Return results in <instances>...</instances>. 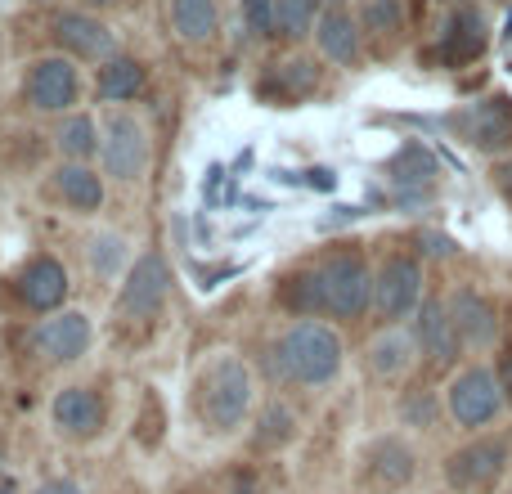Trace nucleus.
Here are the masks:
<instances>
[{
  "instance_id": "f257e3e1",
  "label": "nucleus",
  "mask_w": 512,
  "mask_h": 494,
  "mask_svg": "<svg viewBox=\"0 0 512 494\" xmlns=\"http://www.w3.org/2000/svg\"><path fill=\"white\" fill-rule=\"evenodd\" d=\"M369 297H373L369 265H364V256H355V252L328 256L324 265L297 274V279L283 288V301H288L292 310H301V315H315L319 310V315H337V319L364 315Z\"/></svg>"
},
{
  "instance_id": "f03ea898",
  "label": "nucleus",
  "mask_w": 512,
  "mask_h": 494,
  "mask_svg": "<svg viewBox=\"0 0 512 494\" xmlns=\"http://www.w3.org/2000/svg\"><path fill=\"white\" fill-rule=\"evenodd\" d=\"M274 373L288 382H301V387H324V382L337 378L342 369V342H337L333 328L315 324V319H301L274 346Z\"/></svg>"
},
{
  "instance_id": "7ed1b4c3",
  "label": "nucleus",
  "mask_w": 512,
  "mask_h": 494,
  "mask_svg": "<svg viewBox=\"0 0 512 494\" xmlns=\"http://www.w3.org/2000/svg\"><path fill=\"white\" fill-rule=\"evenodd\" d=\"M194 409L212 432H230V427H239L243 414L252 409V373L243 369L234 355L212 360L203 373H198Z\"/></svg>"
},
{
  "instance_id": "20e7f679",
  "label": "nucleus",
  "mask_w": 512,
  "mask_h": 494,
  "mask_svg": "<svg viewBox=\"0 0 512 494\" xmlns=\"http://www.w3.org/2000/svg\"><path fill=\"white\" fill-rule=\"evenodd\" d=\"M504 405V387L490 369H463L450 382V414L463 427H486Z\"/></svg>"
},
{
  "instance_id": "39448f33",
  "label": "nucleus",
  "mask_w": 512,
  "mask_h": 494,
  "mask_svg": "<svg viewBox=\"0 0 512 494\" xmlns=\"http://www.w3.org/2000/svg\"><path fill=\"white\" fill-rule=\"evenodd\" d=\"M504 468H508V445L504 441H472V445H463L459 454H450L445 477H450L454 490L486 494L499 477H504Z\"/></svg>"
},
{
  "instance_id": "423d86ee",
  "label": "nucleus",
  "mask_w": 512,
  "mask_h": 494,
  "mask_svg": "<svg viewBox=\"0 0 512 494\" xmlns=\"http://www.w3.org/2000/svg\"><path fill=\"white\" fill-rule=\"evenodd\" d=\"M149 167V135L131 113L108 117L104 126V171L117 180H140Z\"/></svg>"
},
{
  "instance_id": "0eeeda50",
  "label": "nucleus",
  "mask_w": 512,
  "mask_h": 494,
  "mask_svg": "<svg viewBox=\"0 0 512 494\" xmlns=\"http://www.w3.org/2000/svg\"><path fill=\"white\" fill-rule=\"evenodd\" d=\"M454 126L463 131V140L481 153H508L512 149V99L490 95L481 104H472L468 113L454 117Z\"/></svg>"
},
{
  "instance_id": "6e6552de",
  "label": "nucleus",
  "mask_w": 512,
  "mask_h": 494,
  "mask_svg": "<svg viewBox=\"0 0 512 494\" xmlns=\"http://www.w3.org/2000/svg\"><path fill=\"white\" fill-rule=\"evenodd\" d=\"M167 288H171V270L162 256H140L135 261V270L126 274L122 283V315H135V319H149L162 310V301H167Z\"/></svg>"
},
{
  "instance_id": "1a4fd4ad",
  "label": "nucleus",
  "mask_w": 512,
  "mask_h": 494,
  "mask_svg": "<svg viewBox=\"0 0 512 494\" xmlns=\"http://www.w3.org/2000/svg\"><path fill=\"white\" fill-rule=\"evenodd\" d=\"M418 292H423V274L409 256H391L382 265V274L373 279V297H378L382 319H405L418 306Z\"/></svg>"
},
{
  "instance_id": "9d476101",
  "label": "nucleus",
  "mask_w": 512,
  "mask_h": 494,
  "mask_svg": "<svg viewBox=\"0 0 512 494\" xmlns=\"http://www.w3.org/2000/svg\"><path fill=\"white\" fill-rule=\"evenodd\" d=\"M27 99L41 113H59V108L77 104V68L68 59H41L27 72Z\"/></svg>"
},
{
  "instance_id": "9b49d317",
  "label": "nucleus",
  "mask_w": 512,
  "mask_h": 494,
  "mask_svg": "<svg viewBox=\"0 0 512 494\" xmlns=\"http://www.w3.org/2000/svg\"><path fill=\"white\" fill-rule=\"evenodd\" d=\"M54 41L77 59H108L113 54V27L90 14H59L54 18Z\"/></svg>"
},
{
  "instance_id": "f8f14e48",
  "label": "nucleus",
  "mask_w": 512,
  "mask_h": 494,
  "mask_svg": "<svg viewBox=\"0 0 512 494\" xmlns=\"http://www.w3.org/2000/svg\"><path fill=\"white\" fill-rule=\"evenodd\" d=\"M32 342L45 360H77V355H86V346H90V324H86V315H77V310H63V315L45 319V324L36 328Z\"/></svg>"
},
{
  "instance_id": "ddd939ff",
  "label": "nucleus",
  "mask_w": 512,
  "mask_h": 494,
  "mask_svg": "<svg viewBox=\"0 0 512 494\" xmlns=\"http://www.w3.org/2000/svg\"><path fill=\"white\" fill-rule=\"evenodd\" d=\"M418 346H423V355L432 364H450L459 355L463 337L454 328V315L445 301H423V310H418Z\"/></svg>"
},
{
  "instance_id": "4468645a",
  "label": "nucleus",
  "mask_w": 512,
  "mask_h": 494,
  "mask_svg": "<svg viewBox=\"0 0 512 494\" xmlns=\"http://www.w3.org/2000/svg\"><path fill=\"white\" fill-rule=\"evenodd\" d=\"M364 472H369V481L378 490H400L409 477H414V450H409V445H400L396 436L373 441L369 454H364Z\"/></svg>"
},
{
  "instance_id": "2eb2a0df",
  "label": "nucleus",
  "mask_w": 512,
  "mask_h": 494,
  "mask_svg": "<svg viewBox=\"0 0 512 494\" xmlns=\"http://www.w3.org/2000/svg\"><path fill=\"white\" fill-rule=\"evenodd\" d=\"M450 315H454V328H459V337L468 346H490L495 342L499 324H495V310H490V301L481 297V292L459 288L450 297Z\"/></svg>"
},
{
  "instance_id": "dca6fc26",
  "label": "nucleus",
  "mask_w": 512,
  "mask_h": 494,
  "mask_svg": "<svg viewBox=\"0 0 512 494\" xmlns=\"http://www.w3.org/2000/svg\"><path fill=\"white\" fill-rule=\"evenodd\" d=\"M18 292H23L27 306L54 310L63 297H68V270H63L54 256H36V261L23 270V279H18Z\"/></svg>"
},
{
  "instance_id": "f3484780",
  "label": "nucleus",
  "mask_w": 512,
  "mask_h": 494,
  "mask_svg": "<svg viewBox=\"0 0 512 494\" xmlns=\"http://www.w3.org/2000/svg\"><path fill=\"white\" fill-rule=\"evenodd\" d=\"M486 41H490L486 18H481L477 9H454L441 32V54H445V63H472L486 50Z\"/></svg>"
},
{
  "instance_id": "a211bd4d",
  "label": "nucleus",
  "mask_w": 512,
  "mask_h": 494,
  "mask_svg": "<svg viewBox=\"0 0 512 494\" xmlns=\"http://www.w3.org/2000/svg\"><path fill=\"white\" fill-rule=\"evenodd\" d=\"M54 423H59L68 436L86 441V436L99 432L104 409H99V400L90 396L86 387H68V391H59V396H54Z\"/></svg>"
},
{
  "instance_id": "6ab92c4d",
  "label": "nucleus",
  "mask_w": 512,
  "mask_h": 494,
  "mask_svg": "<svg viewBox=\"0 0 512 494\" xmlns=\"http://www.w3.org/2000/svg\"><path fill=\"white\" fill-rule=\"evenodd\" d=\"M315 36H319V50H324L333 63H342V68H355V63H360V27L351 23V14L328 9V14L315 23Z\"/></svg>"
},
{
  "instance_id": "aec40b11",
  "label": "nucleus",
  "mask_w": 512,
  "mask_h": 494,
  "mask_svg": "<svg viewBox=\"0 0 512 494\" xmlns=\"http://www.w3.org/2000/svg\"><path fill=\"white\" fill-rule=\"evenodd\" d=\"M387 176L396 189H409V194H423L436 176V158L423 149V144H405L396 158L387 162Z\"/></svg>"
},
{
  "instance_id": "412c9836",
  "label": "nucleus",
  "mask_w": 512,
  "mask_h": 494,
  "mask_svg": "<svg viewBox=\"0 0 512 494\" xmlns=\"http://www.w3.org/2000/svg\"><path fill=\"white\" fill-rule=\"evenodd\" d=\"M54 185H59L63 203H72L77 212H99V203H104V185H99V176L86 167V162H68V167H59Z\"/></svg>"
},
{
  "instance_id": "4be33fe9",
  "label": "nucleus",
  "mask_w": 512,
  "mask_h": 494,
  "mask_svg": "<svg viewBox=\"0 0 512 494\" xmlns=\"http://www.w3.org/2000/svg\"><path fill=\"white\" fill-rule=\"evenodd\" d=\"M144 86V68L135 59H108L104 68H99V99H108V104H122V99H135Z\"/></svg>"
},
{
  "instance_id": "5701e85b",
  "label": "nucleus",
  "mask_w": 512,
  "mask_h": 494,
  "mask_svg": "<svg viewBox=\"0 0 512 494\" xmlns=\"http://www.w3.org/2000/svg\"><path fill=\"white\" fill-rule=\"evenodd\" d=\"M409 360H414V342H409L405 333H382V337H373V346H369V369L378 373V378H400V373L409 369Z\"/></svg>"
},
{
  "instance_id": "b1692460",
  "label": "nucleus",
  "mask_w": 512,
  "mask_h": 494,
  "mask_svg": "<svg viewBox=\"0 0 512 494\" xmlns=\"http://www.w3.org/2000/svg\"><path fill=\"white\" fill-rule=\"evenodd\" d=\"M171 23L185 41H212L216 36V0H171Z\"/></svg>"
},
{
  "instance_id": "393cba45",
  "label": "nucleus",
  "mask_w": 512,
  "mask_h": 494,
  "mask_svg": "<svg viewBox=\"0 0 512 494\" xmlns=\"http://www.w3.org/2000/svg\"><path fill=\"white\" fill-rule=\"evenodd\" d=\"M95 149H99V131H95V122H90L86 113L68 117V122L59 126V153H63V158L86 162Z\"/></svg>"
},
{
  "instance_id": "a878e982",
  "label": "nucleus",
  "mask_w": 512,
  "mask_h": 494,
  "mask_svg": "<svg viewBox=\"0 0 512 494\" xmlns=\"http://www.w3.org/2000/svg\"><path fill=\"white\" fill-rule=\"evenodd\" d=\"M274 32L279 36H306L310 23H315V0H274V14H270Z\"/></svg>"
},
{
  "instance_id": "bb28decb",
  "label": "nucleus",
  "mask_w": 512,
  "mask_h": 494,
  "mask_svg": "<svg viewBox=\"0 0 512 494\" xmlns=\"http://www.w3.org/2000/svg\"><path fill=\"white\" fill-rule=\"evenodd\" d=\"M400 23H405L400 0H364V27H369L373 36H396Z\"/></svg>"
},
{
  "instance_id": "cd10ccee",
  "label": "nucleus",
  "mask_w": 512,
  "mask_h": 494,
  "mask_svg": "<svg viewBox=\"0 0 512 494\" xmlns=\"http://www.w3.org/2000/svg\"><path fill=\"white\" fill-rule=\"evenodd\" d=\"M185 494H256V481L248 477V472L230 468V472H212V477L194 481Z\"/></svg>"
},
{
  "instance_id": "c85d7f7f",
  "label": "nucleus",
  "mask_w": 512,
  "mask_h": 494,
  "mask_svg": "<svg viewBox=\"0 0 512 494\" xmlns=\"http://www.w3.org/2000/svg\"><path fill=\"white\" fill-rule=\"evenodd\" d=\"M239 9H243V27H248V36H270L274 32V23H270L274 0H239Z\"/></svg>"
},
{
  "instance_id": "c756f323",
  "label": "nucleus",
  "mask_w": 512,
  "mask_h": 494,
  "mask_svg": "<svg viewBox=\"0 0 512 494\" xmlns=\"http://www.w3.org/2000/svg\"><path fill=\"white\" fill-rule=\"evenodd\" d=\"M117 261H122V239H113V234H104V239L90 243V265H95L99 274H113Z\"/></svg>"
},
{
  "instance_id": "7c9ffc66",
  "label": "nucleus",
  "mask_w": 512,
  "mask_h": 494,
  "mask_svg": "<svg viewBox=\"0 0 512 494\" xmlns=\"http://www.w3.org/2000/svg\"><path fill=\"white\" fill-rule=\"evenodd\" d=\"M292 436V414L288 409H265V418H261V441L265 445H274V441H288Z\"/></svg>"
},
{
  "instance_id": "2f4dec72",
  "label": "nucleus",
  "mask_w": 512,
  "mask_h": 494,
  "mask_svg": "<svg viewBox=\"0 0 512 494\" xmlns=\"http://www.w3.org/2000/svg\"><path fill=\"white\" fill-rule=\"evenodd\" d=\"M499 387H504V400L512 405V355H504V364H499Z\"/></svg>"
},
{
  "instance_id": "473e14b6",
  "label": "nucleus",
  "mask_w": 512,
  "mask_h": 494,
  "mask_svg": "<svg viewBox=\"0 0 512 494\" xmlns=\"http://www.w3.org/2000/svg\"><path fill=\"white\" fill-rule=\"evenodd\" d=\"M36 494H81V490L72 486V481H45V486L36 490Z\"/></svg>"
},
{
  "instance_id": "72a5a7b5",
  "label": "nucleus",
  "mask_w": 512,
  "mask_h": 494,
  "mask_svg": "<svg viewBox=\"0 0 512 494\" xmlns=\"http://www.w3.org/2000/svg\"><path fill=\"white\" fill-rule=\"evenodd\" d=\"M86 5H117V0H86Z\"/></svg>"
},
{
  "instance_id": "f704fd0d",
  "label": "nucleus",
  "mask_w": 512,
  "mask_h": 494,
  "mask_svg": "<svg viewBox=\"0 0 512 494\" xmlns=\"http://www.w3.org/2000/svg\"><path fill=\"white\" fill-rule=\"evenodd\" d=\"M0 494H9V490H0Z\"/></svg>"
}]
</instances>
